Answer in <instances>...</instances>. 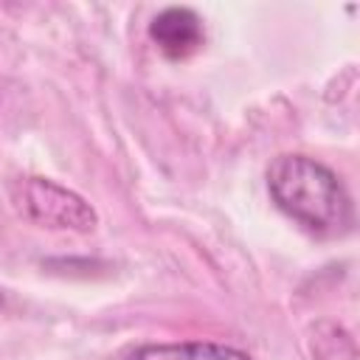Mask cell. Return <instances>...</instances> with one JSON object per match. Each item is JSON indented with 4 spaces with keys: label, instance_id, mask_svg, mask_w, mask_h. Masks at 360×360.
Segmentation results:
<instances>
[{
    "label": "cell",
    "instance_id": "obj_1",
    "mask_svg": "<svg viewBox=\"0 0 360 360\" xmlns=\"http://www.w3.org/2000/svg\"><path fill=\"white\" fill-rule=\"evenodd\" d=\"M273 202L318 236H340L352 225V200L338 174L307 155H278L267 166Z\"/></svg>",
    "mask_w": 360,
    "mask_h": 360
},
{
    "label": "cell",
    "instance_id": "obj_2",
    "mask_svg": "<svg viewBox=\"0 0 360 360\" xmlns=\"http://www.w3.org/2000/svg\"><path fill=\"white\" fill-rule=\"evenodd\" d=\"M11 202L20 217L39 228L90 233L98 225L96 208L76 191L48 177H20L11 183Z\"/></svg>",
    "mask_w": 360,
    "mask_h": 360
},
{
    "label": "cell",
    "instance_id": "obj_3",
    "mask_svg": "<svg viewBox=\"0 0 360 360\" xmlns=\"http://www.w3.org/2000/svg\"><path fill=\"white\" fill-rule=\"evenodd\" d=\"M149 37L166 59L180 62V59L194 56L202 48L205 28H202V20L197 17V11L172 6V8H163L149 22Z\"/></svg>",
    "mask_w": 360,
    "mask_h": 360
},
{
    "label": "cell",
    "instance_id": "obj_4",
    "mask_svg": "<svg viewBox=\"0 0 360 360\" xmlns=\"http://www.w3.org/2000/svg\"><path fill=\"white\" fill-rule=\"evenodd\" d=\"M129 360H250V357L225 343L186 340V343H146Z\"/></svg>",
    "mask_w": 360,
    "mask_h": 360
},
{
    "label": "cell",
    "instance_id": "obj_5",
    "mask_svg": "<svg viewBox=\"0 0 360 360\" xmlns=\"http://www.w3.org/2000/svg\"><path fill=\"white\" fill-rule=\"evenodd\" d=\"M312 360H360L354 338L335 321H318L309 329Z\"/></svg>",
    "mask_w": 360,
    "mask_h": 360
},
{
    "label": "cell",
    "instance_id": "obj_6",
    "mask_svg": "<svg viewBox=\"0 0 360 360\" xmlns=\"http://www.w3.org/2000/svg\"><path fill=\"white\" fill-rule=\"evenodd\" d=\"M3 304H6V295H3V290H0V309H3Z\"/></svg>",
    "mask_w": 360,
    "mask_h": 360
}]
</instances>
